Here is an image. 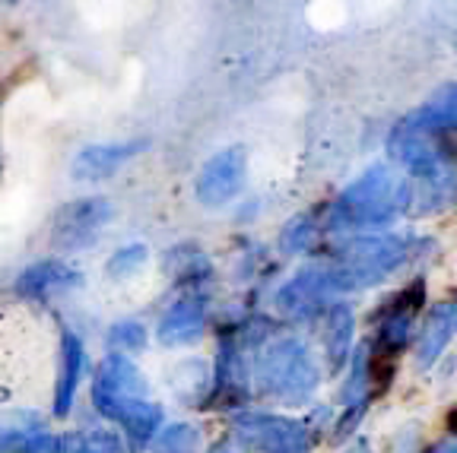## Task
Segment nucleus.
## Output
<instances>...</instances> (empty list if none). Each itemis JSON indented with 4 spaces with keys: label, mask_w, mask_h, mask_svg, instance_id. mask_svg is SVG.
<instances>
[{
    "label": "nucleus",
    "mask_w": 457,
    "mask_h": 453,
    "mask_svg": "<svg viewBox=\"0 0 457 453\" xmlns=\"http://www.w3.org/2000/svg\"><path fill=\"white\" fill-rule=\"evenodd\" d=\"M397 216H407V177L394 175L387 165L365 169L334 200H328L330 238L378 235L394 226Z\"/></svg>",
    "instance_id": "nucleus-1"
},
{
    "label": "nucleus",
    "mask_w": 457,
    "mask_h": 453,
    "mask_svg": "<svg viewBox=\"0 0 457 453\" xmlns=\"http://www.w3.org/2000/svg\"><path fill=\"white\" fill-rule=\"evenodd\" d=\"M251 377H254L264 397L286 406L308 403L318 383H321V371H318L312 349L293 334L270 336L264 346L257 349Z\"/></svg>",
    "instance_id": "nucleus-2"
},
{
    "label": "nucleus",
    "mask_w": 457,
    "mask_h": 453,
    "mask_svg": "<svg viewBox=\"0 0 457 453\" xmlns=\"http://www.w3.org/2000/svg\"><path fill=\"white\" fill-rule=\"evenodd\" d=\"M93 403L108 422H118V425L134 409H140L143 403H150L146 381H143V375L134 368V361L128 355L108 352L102 358L93 381Z\"/></svg>",
    "instance_id": "nucleus-3"
},
{
    "label": "nucleus",
    "mask_w": 457,
    "mask_h": 453,
    "mask_svg": "<svg viewBox=\"0 0 457 453\" xmlns=\"http://www.w3.org/2000/svg\"><path fill=\"white\" fill-rule=\"evenodd\" d=\"M422 305H426V283L420 276L410 285H403L400 292L387 295L375 314H371V326H375V352L381 358H394L397 352H403L410 334H413L416 317H420Z\"/></svg>",
    "instance_id": "nucleus-4"
},
{
    "label": "nucleus",
    "mask_w": 457,
    "mask_h": 453,
    "mask_svg": "<svg viewBox=\"0 0 457 453\" xmlns=\"http://www.w3.org/2000/svg\"><path fill=\"white\" fill-rule=\"evenodd\" d=\"M114 206L108 197H79L64 203L51 219V248L54 251H86L102 238L112 222Z\"/></svg>",
    "instance_id": "nucleus-5"
},
{
    "label": "nucleus",
    "mask_w": 457,
    "mask_h": 453,
    "mask_svg": "<svg viewBox=\"0 0 457 453\" xmlns=\"http://www.w3.org/2000/svg\"><path fill=\"white\" fill-rule=\"evenodd\" d=\"M248 149L242 143L216 149L213 156L200 165L197 177H194V197H197V203L207 206V210H220V206L232 203L245 191V185H248Z\"/></svg>",
    "instance_id": "nucleus-6"
},
{
    "label": "nucleus",
    "mask_w": 457,
    "mask_h": 453,
    "mask_svg": "<svg viewBox=\"0 0 457 453\" xmlns=\"http://www.w3.org/2000/svg\"><path fill=\"white\" fill-rule=\"evenodd\" d=\"M83 285V273L77 267H71L61 257H48V260H38L32 267H26L16 276L13 292L22 301H32V305H45L51 298L67 295V292L79 289Z\"/></svg>",
    "instance_id": "nucleus-7"
},
{
    "label": "nucleus",
    "mask_w": 457,
    "mask_h": 453,
    "mask_svg": "<svg viewBox=\"0 0 457 453\" xmlns=\"http://www.w3.org/2000/svg\"><path fill=\"white\" fill-rule=\"evenodd\" d=\"M302 428V422H289L270 412H245L232 422V438L245 453H279L286 441Z\"/></svg>",
    "instance_id": "nucleus-8"
},
{
    "label": "nucleus",
    "mask_w": 457,
    "mask_h": 453,
    "mask_svg": "<svg viewBox=\"0 0 457 453\" xmlns=\"http://www.w3.org/2000/svg\"><path fill=\"white\" fill-rule=\"evenodd\" d=\"M150 146V140H124V143H96V146H83L73 156L71 175L77 181H105V177L118 175L130 159H137L143 149Z\"/></svg>",
    "instance_id": "nucleus-9"
},
{
    "label": "nucleus",
    "mask_w": 457,
    "mask_h": 453,
    "mask_svg": "<svg viewBox=\"0 0 457 453\" xmlns=\"http://www.w3.org/2000/svg\"><path fill=\"white\" fill-rule=\"evenodd\" d=\"M204 324H207V295L191 292V295L171 301L169 311L159 317V342L165 346H191V342L200 340L204 334Z\"/></svg>",
    "instance_id": "nucleus-10"
},
{
    "label": "nucleus",
    "mask_w": 457,
    "mask_h": 453,
    "mask_svg": "<svg viewBox=\"0 0 457 453\" xmlns=\"http://www.w3.org/2000/svg\"><path fill=\"white\" fill-rule=\"evenodd\" d=\"M457 330V298H445L428 308L422 317L420 336H416V368L426 371L432 368L442 352L448 349L451 336Z\"/></svg>",
    "instance_id": "nucleus-11"
},
{
    "label": "nucleus",
    "mask_w": 457,
    "mask_h": 453,
    "mask_svg": "<svg viewBox=\"0 0 457 453\" xmlns=\"http://www.w3.org/2000/svg\"><path fill=\"white\" fill-rule=\"evenodd\" d=\"M324 241H328V251H330V226H328V203L321 206H312L305 213L293 216V219L286 222V228L279 232V251L283 254H314V251L324 248Z\"/></svg>",
    "instance_id": "nucleus-12"
},
{
    "label": "nucleus",
    "mask_w": 457,
    "mask_h": 453,
    "mask_svg": "<svg viewBox=\"0 0 457 453\" xmlns=\"http://www.w3.org/2000/svg\"><path fill=\"white\" fill-rule=\"evenodd\" d=\"M321 342H324V361H328V371L337 375V371L350 361L353 352V326H356V317H353V308L346 301H337L328 311L321 314Z\"/></svg>",
    "instance_id": "nucleus-13"
},
{
    "label": "nucleus",
    "mask_w": 457,
    "mask_h": 453,
    "mask_svg": "<svg viewBox=\"0 0 457 453\" xmlns=\"http://www.w3.org/2000/svg\"><path fill=\"white\" fill-rule=\"evenodd\" d=\"M83 340L73 334L71 326L61 330V368H57V387H54V416H67L73 406L79 387V375H83Z\"/></svg>",
    "instance_id": "nucleus-14"
},
{
    "label": "nucleus",
    "mask_w": 457,
    "mask_h": 453,
    "mask_svg": "<svg viewBox=\"0 0 457 453\" xmlns=\"http://www.w3.org/2000/svg\"><path fill=\"white\" fill-rule=\"evenodd\" d=\"M171 390H175L187 406H207V403H213L216 375H210V368L200 358H187L171 371Z\"/></svg>",
    "instance_id": "nucleus-15"
},
{
    "label": "nucleus",
    "mask_w": 457,
    "mask_h": 453,
    "mask_svg": "<svg viewBox=\"0 0 457 453\" xmlns=\"http://www.w3.org/2000/svg\"><path fill=\"white\" fill-rule=\"evenodd\" d=\"M162 267L171 279H179L181 285H194V289H200V283H207V279L213 276V263H210V257L200 248H187V244L169 248Z\"/></svg>",
    "instance_id": "nucleus-16"
},
{
    "label": "nucleus",
    "mask_w": 457,
    "mask_h": 453,
    "mask_svg": "<svg viewBox=\"0 0 457 453\" xmlns=\"http://www.w3.org/2000/svg\"><path fill=\"white\" fill-rule=\"evenodd\" d=\"M200 432L187 422H175V425H165L159 432V438L153 441V453H200Z\"/></svg>",
    "instance_id": "nucleus-17"
},
{
    "label": "nucleus",
    "mask_w": 457,
    "mask_h": 453,
    "mask_svg": "<svg viewBox=\"0 0 457 453\" xmlns=\"http://www.w3.org/2000/svg\"><path fill=\"white\" fill-rule=\"evenodd\" d=\"M146 260H150V251L143 248V244H128V248H118L108 257L105 273L112 279H130L146 267Z\"/></svg>",
    "instance_id": "nucleus-18"
},
{
    "label": "nucleus",
    "mask_w": 457,
    "mask_h": 453,
    "mask_svg": "<svg viewBox=\"0 0 457 453\" xmlns=\"http://www.w3.org/2000/svg\"><path fill=\"white\" fill-rule=\"evenodd\" d=\"M146 346V326L140 320H118L108 334V349L118 355H134Z\"/></svg>",
    "instance_id": "nucleus-19"
},
{
    "label": "nucleus",
    "mask_w": 457,
    "mask_h": 453,
    "mask_svg": "<svg viewBox=\"0 0 457 453\" xmlns=\"http://www.w3.org/2000/svg\"><path fill=\"white\" fill-rule=\"evenodd\" d=\"M83 453H130V444L114 432H89L83 434Z\"/></svg>",
    "instance_id": "nucleus-20"
},
{
    "label": "nucleus",
    "mask_w": 457,
    "mask_h": 453,
    "mask_svg": "<svg viewBox=\"0 0 457 453\" xmlns=\"http://www.w3.org/2000/svg\"><path fill=\"white\" fill-rule=\"evenodd\" d=\"M308 447H312V432H308V425L302 422V428L286 441V447L279 453H308Z\"/></svg>",
    "instance_id": "nucleus-21"
},
{
    "label": "nucleus",
    "mask_w": 457,
    "mask_h": 453,
    "mask_svg": "<svg viewBox=\"0 0 457 453\" xmlns=\"http://www.w3.org/2000/svg\"><path fill=\"white\" fill-rule=\"evenodd\" d=\"M426 453H457V434H448V438L436 441Z\"/></svg>",
    "instance_id": "nucleus-22"
},
{
    "label": "nucleus",
    "mask_w": 457,
    "mask_h": 453,
    "mask_svg": "<svg viewBox=\"0 0 457 453\" xmlns=\"http://www.w3.org/2000/svg\"><path fill=\"white\" fill-rule=\"evenodd\" d=\"M343 453H371V450H369V444H365V441H356V444H350Z\"/></svg>",
    "instance_id": "nucleus-23"
},
{
    "label": "nucleus",
    "mask_w": 457,
    "mask_h": 453,
    "mask_svg": "<svg viewBox=\"0 0 457 453\" xmlns=\"http://www.w3.org/2000/svg\"><path fill=\"white\" fill-rule=\"evenodd\" d=\"M210 453H236V450H232V447H228L226 441H220V444H216V447H213V450H210Z\"/></svg>",
    "instance_id": "nucleus-24"
},
{
    "label": "nucleus",
    "mask_w": 457,
    "mask_h": 453,
    "mask_svg": "<svg viewBox=\"0 0 457 453\" xmlns=\"http://www.w3.org/2000/svg\"><path fill=\"white\" fill-rule=\"evenodd\" d=\"M7 4H13V0H7Z\"/></svg>",
    "instance_id": "nucleus-25"
}]
</instances>
